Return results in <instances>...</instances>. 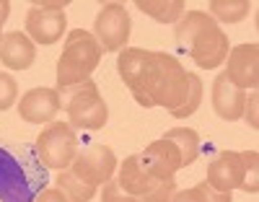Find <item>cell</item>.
Returning a JSON list of instances; mask_svg holds the SVG:
<instances>
[{
	"instance_id": "cell-17",
	"label": "cell",
	"mask_w": 259,
	"mask_h": 202,
	"mask_svg": "<svg viewBox=\"0 0 259 202\" xmlns=\"http://www.w3.org/2000/svg\"><path fill=\"white\" fill-rule=\"evenodd\" d=\"M163 140L177 145V150L182 155V169H187L189 164L197 161V155H200V135L194 132L192 127H174V130H168L163 135Z\"/></svg>"
},
{
	"instance_id": "cell-8",
	"label": "cell",
	"mask_w": 259,
	"mask_h": 202,
	"mask_svg": "<svg viewBox=\"0 0 259 202\" xmlns=\"http://www.w3.org/2000/svg\"><path fill=\"white\" fill-rule=\"evenodd\" d=\"M73 176H78L80 182L91 184V187H104L109 179L114 176L117 171V155L109 145L104 143H96V145H89L78 150V155L73 158L70 169H68Z\"/></svg>"
},
{
	"instance_id": "cell-21",
	"label": "cell",
	"mask_w": 259,
	"mask_h": 202,
	"mask_svg": "<svg viewBox=\"0 0 259 202\" xmlns=\"http://www.w3.org/2000/svg\"><path fill=\"white\" fill-rule=\"evenodd\" d=\"M241 161H244V179L241 187L246 194L259 192V153L256 150H241Z\"/></svg>"
},
{
	"instance_id": "cell-1",
	"label": "cell",
	"mask_w": 259,
	"mask_h": 202,
	"mask_svg": "<svg viewBox=\"0 0 259 202\" xmlns=\"http://www.w3.org/2000/svg\"><path fill=\"white\" fill-rule=\"evenodd\" d=\"M187 75L189 73L184 70L182 62L174 55L150 50L148 70H145L140 91L135 94V101L145 109L161 106V109L168 111V114H177V111L184 106L187 94H189Z\"/></svg>"
},
{
	"instance_id": "cell-26",
	"label": "cell",
	"mask_w": 259,
	"mask_h": 202,
	"mask_svg": "<svg viewBox=\"0 0 259 202\" xmlns=\"http://www.w3.org/2000/svg\"><path fill=\"white\" fill-rule=\"evenodd\" d=\"M241 117L246 119V125H249L251 130L259 127V96H256V91L246 94V104H244V114H241Z\"/></svg>"
},
{
	"instance_id": "cell-5",
	"label": "cell",
	"mask_w": 259,
	"mask_h": 202,
	"mask_svg": "<svg viewBox=\"0 0 259 202\" xmlns=\"http://www.w3.org/2000/svg\"><path fill=\"white\" fill-rule=\"evenodd\" d=\"M78 135L68 122H50L41 127L36 138V153L41 164L55 171L70 169L73 158L78 155Z\"/></svg>"
},
{
	"instance_id": "cell-19",
	"label": "cell",
	"mask_w": 259,
	"mask_h": 202,
	"mask_svg": "<svg viewBox=\"0 0 259 202\" xmlns=\"http://www.w3.org/2000/svg\"><path fill=\"white\" fill-rule=\"evenodd\" d=\"M55 184H57V189H62V192H65V197H68L70 202H91V199H94V194H96V187L80 182V179H78V176H73L68 169L57 174Z\"/></svg>"
},
{
	"instance_id": "cell-23",
	"label": "cell",
	"mask_w": 259,
	"mask_h": 202,
	"mask_svg": "<svg viewBox=\"0 0 259 202\" xmlns=\"http://www.w3.org/2000/svg\"><path fill=\"white\" fill-rule=\"evenodd\" d=\"M18 101V83L13 75L0 73V111H8Z\"/></svg>"
},
{
	"instance_id": "cell-22",
	"label": "cell",
	"mask_w": 259,
	"mask_h": 202,
	"mask_svg": "<svg viewBox=\"0 0 259 202\" xmlns=\"http://www.w3.org/2000/svg\"><path fill=\"white\" fill-rule=\"evenodd\" d=\"M187 80H189V94H187V101H184V106L177 111V114H171V117H177V119H187V117H192L194 111L200 109V104H202V80H200V75H194V73H189L187 75Z\"/></svg>"
},
{
	"instance_id": "cell-24",
	"label": "cell",
	"mask_w": 259,
	"mask_h": 202,
	"mask_svg": "<svg viewBox=\"0 0 259 202\" xmlns=\"http://www.w3.org/2000/svg\"><path fill=\"white\" fill-rule=\"evenodd\" d=\"M177 192H179L177 189V179H163V182H158L156 189L150 194H145L140 202H171Z\"/></svg>"
},
{
	"instance_id": "cell-2",
	"label": "cell",
	"mask_w": 259,
	"mask_h": 202,
	"mask_svg": "<svg viewBox=\"0 0 259 202\" xmlns=\"http://www.w3.org/2000/svg\"><path fill=\"white\" fill-rule=\"evenodd\" d=\"M177 47L194 60V65L202 70H215L228 57V36L218 26L210 13L205 11H187L174 24Z\"/></svg>"
},
{
	"instance_id": "cell-7",
	"label": "cell",
	"mask_w": 259,
	"mask_h": 202,
	"mask_svg": "<svg viewBox=\"0 0 259 202\" xmlns=\"http://www.w3.org/2000/svg\"><path fill=\"white\" fill-rule=\"evenodd\" d=\"M133 18L122 3H104L94 18V36L104 52H122L127 47Z\"/></svg>"
},
{
	"instance_id": "cell-10",
	"label": "cell",
	"mask_w": 259,
	"mask_h": 202,
	"mask_svg": "<svg viewBox=\"0 0 259 202\" xmlns=\"http://www.w3.org/2000/svg\"><path fill=\"white\" fill-rule=\"evenodd\" d=\"M60 114L57 88H31L18 101V117L29 125H50Z\"/></svg>"
},
{
	"instance_id": "cell-14",
	"label": "cell",
	"mask_w": 259,
	"mask_h": 202,
	"mask_svg": "<svg viewBox=\"0 0 259 202\" xmlns=\"http://www.w3.org/2000/svg\"><path fill=\"white\" fill-rule=\"evenodd\" d=\"M36 60V44L24 31H8L0 42V62L11 70H29Z\"/></svg>"
},
{
	"instance_id": "cell-18",
	"label": "cell",
	"mask_w": 259,
	"mask_h": 202,
	"mask_svg": "<svg viewBox=\"0 0 259 202\" xmlns=\"http://www.w3.org/2000/svg\"><path fill=\"white\" fill-rule=\"evenodd\" d=\"M251 11L249 0H212L210 3V16L223 24H239Z\"/></svg>"
},
{
	"instance_id": "cell-25",
	"label": "cell",
	"mask_w": 259,
	"mask_h": 202,
	"mask_svg": "<svg viewBox=\"0 0 259 202\" xmlns=\"http://www.w3.org/2000/svg\"><path fill=\"white\" fill-rule=\"evenodd\" d=\"M101 202H140V199L133 197V194H127L117 184V179H109V182L104 184V189H101Z\"/></svg>"
},
{
	"instance_id": "cell-20",
	"label": "cell",
	"mask_w": 259,
	"mask_h": 202,
	"mask_svg": "<svg viewBox=\"0 0 259 202\" xmlns=\"http://www.w3.org/2000/svg\"><path fill=\"white\" fill-rule=\"evenodd\" d=\"M171 202H233V197L231 192H215L207 182H200L189 189L177 192Z\"/></svg>"
},
{
	"instance_id": "cell-9",
	"label": "cell",
	"mask_w": 259,
	"mask_h": 202,
	"mask_svg": "<svg viewBox=\"0 0 259 202\" xmlns=\"http://www.w3.org/2000/svg\"><path fill=\"white\" fill-rule=\"evenodd\" d=\"M226 75L231 83H236L244 91H256L259 86V44L249 42V44H239V47H231L228 57H226Z\"/></svg>"
},
{
	"instance_id": "cell-12",
	"label": "cell",
	"mask_w": 259,
	"mask_h": 202,
	"mask_svg": "<svg viewBox=\"0 0 259 202\" xmlns=\"http://www.w3.org/2000/svg\"><path fill=\"white\" fill-rule=\"evenodd\" d=\"M244 179V161L239 150H221L207 166V179L205 182L215 192H233L241 187Z\"/></svg>"
},
{
	"instance_id": "cell-3",
	"label": "cell",
	"mask_w": 259,
	"mask_h": 202,
	"mask_svg": "<svg viewBox=\"0 0 259 202\" xmlns=\"http://www.w3.org/2000/svg\"><path fill=\"white\" fill-rule=\"evenodd\" d=\"M101 57L104 50L96 42V36L91 31L73 29L65 39L62 55L57 60V91L78 86L83 80H91V73L99 67Z\"/></svg>"
},
{
	"instance_id": "cell-29",
	"label": "cell",
	"mask_w": 259,
	"mask_h": 202,
	"mask_svg": "<svg viewBox=\"0 0 259 202\" xmlns=\"http://www.w3.org/2000/svg\"><path fill=\"white\" fill-rule=\"evenodd\" d=\"M3 36H6V34H3V24H0V42H3Z\"/></svg>"
},
{
	"instance_id": "cell-11",
	"label": "cell",
	"mask_w": 259,
	"mask_h": 202,
	"mask_svg": "<svg viewBox=\"0 0 259 202\" xmlns=\"http://www.w3.org/2000/svg\"><path fill=\"white\" fill-rule=\"evenodd\" d=\"M138 158H140V166L153 179H158V182H163V179H174V174L182 169V155H179L177 145L163 140V138L153 140L145 150H140Z\"/></svg>"
},
{
	"instance_id": "cell-27",
	"label": "cell",
	"mask_w": 259,
	"mask_h": 202,
	"mask_svg": "<svg viewBox=\"0 0 259 202\" xmlns=\"http://www.w3.org/2000/svg\"><path fill=\"white\" fill-rule=\"evenodd\" d=\"M34 202H70V199L65 197V192H62V189L50 187V189H41V192L36 194V199H34Z\"/></svg>"
},
{
	"instance_id": "cell-15",
	"label": "cell",
	"mask_w": 259,
	"mask_h": 202,
	"mask_svg": "<svg viewBox=\"0 0 259 202\" xmlns=\"http://www.w3.org/2000/svg\"><path fill=\"white\" fill-rule=\"evenodd\" d=\"M117 184L127 192V194H133L138 199H143L145 194H150L156 189L158 184V179H153L143 166H140V158H138V153L133 155H127V158L119 164V174H117Z\"/></svg>"
},
{
	"instance_id": "cell-28",
	"label": "cell",
	"mask_w": 259,
	"mask_h": 202,
	"mask_svg": "<svg viewBox=\"0 0 259 202\" xmlns=\"http://www.w3.org/2000/svg\"><path fill=\"white\" fill-rule=\"evenodd\" d=\"M8 16H11V3L8 0H0V24H6Z\"/></svg>"
},
{
	"instance_id": "cell-6",
	"label": "cell",
	"mask_w": 259,
	"mask_h": 202,
	"mask_svg": "<svg viewBox=\"0 0 259 202\" xmlns=\"http://www.w3.org/2000/svg\"><path fill=\"white\" fill-rule=\"evenodd\" d=\"M68 6V0H34L26 13V36L34 44H47V47L60 42L68 29V16H65Z\"/></svg>"
},
{
	"instance_id": "cell-13",
	"label": "cell",
	"mask_w": 259,
	"mask_h": 202,
	"mask_svg": "<svg viewBox=\"0 0 259 202\" xmlns=\"http://www.w3.org/2000/svg\"><path fill=\"white\" fill-rule=\"evenodd\" d=\"M244 104H246V91L231 83L226 73H221L212 80V109L221 119L239 122L244 114Z\"/></svg>"
},
{
	"instance_id": "cell-16",
	"label": "cell",
	"mask_w": 259,
	"mask_h": 202,
	"mask_svg": "<svg viewBox=\"0 0 259 202\" xmlns=\"http://www.w3.org/2000/svg\"><path fill=\"white\" fill-rule=\"evenodd\" d=\"M135 8L143 11L148 18H153L156 24H177L184 16L182 0H138Z\"/></svg>"
},
{
	"instance_id": "cell-4",
	"label": "cell",
	"mask_w": 259,
	"mask_h": 202,
	"mask_svg": "<svg viewBox=\"0 0 259 202\" xmlns=\"http://www.w3.org/2000/svg\"><path fill=\"white\" fill-rule=\"evenodd\" d=\"M60 109L68 114V125L73 130H101L109 122V106H106L94 80H83L78 86L62 88Z\"/></svg>"
}]
</instances>
